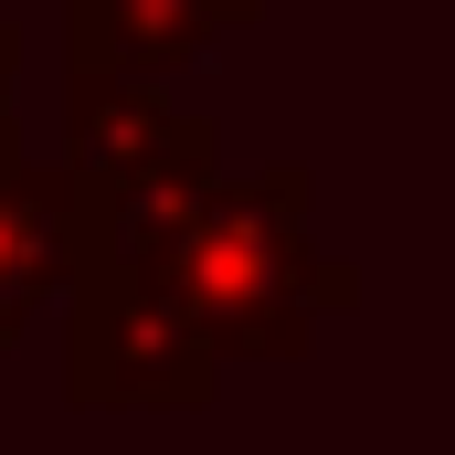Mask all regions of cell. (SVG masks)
Masks as SVG:
<instances>
[]
</instances>
